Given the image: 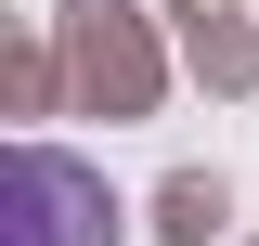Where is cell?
<instances>
[{"mask_svg": "<svg viewBox=\"0 0 259 246\" xmlns=\"http://www.w3.org/2000/svg\"><path fill=\"white\" fill-rule=\"evenodd\" d=\"M13 208H26V246H78L65 220H104V194L78 182L65 155H26V169H13Z\"/></svg>", "mask_w": 259, "mask_h": 246, "instance_id": "cell-1", "label": "cell"}]
</instances>
